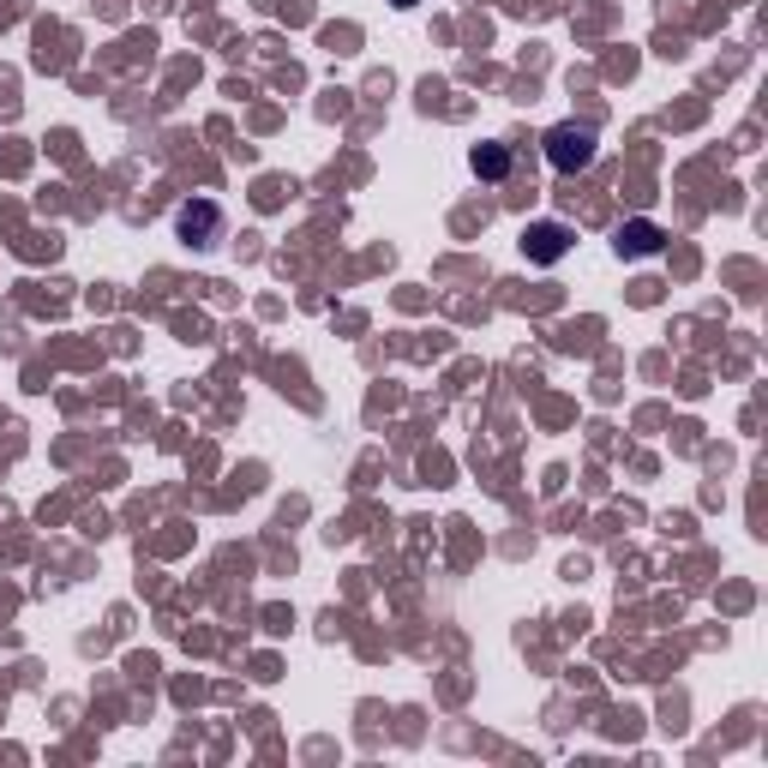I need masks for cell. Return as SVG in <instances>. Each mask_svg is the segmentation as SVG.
Returning a JSON list of instances; mask_svg holds the SVG:
<instances>
[{"label":"cell","mask_w":768,"mask_h":768,"mask_svg":"<svg viewBox=\"0 0 768 768\" xmlns=\"http://www.w3.org/2000/svg\"><path fill=\"white\" fill-rule=\"evenodd\" d=\"M546 163L559 168V175H576V168L594 163V133L588 126H559L553 139H546Z\"/></svg>","instance_id":"cell-1"},{"label":"cell","mask_w":768,"mask_h":768,"mask_svg":"<svg viewBox=\"0 0 768 768\" xmlns=\"http://www.w3.org/2000/svg\"><path fill=\"white\" fill-rule=\"evenodd\" d=\"M474 168H481L487 181H499L504 168H511V156H504V144H481V151H474Z\"/></svg>","instance_id":"cell-2"},{"label":"cell","mask_w":768,"mask_h":768,"mask_svg":"<svg viewBox=\"0 0 768 768\" xmlns=\"http://www.w3.org/2000/svg\"><path fill=\"white\" fill-rule=\"evenodd\" d=\"M523 240H534V258H559L564 253V228H553V223L534 228V235H523Z\"/></svg>","instance_id":"cell-3"},{"label":"cell","mask_w":768,"mask_h":768,"mask_svg":"<svg viewBox=\"0 0 768 768\" xmlns=\"http://www.w3.org/2000/svg\"><path fill=\"white\" fill-rule=\"evenodd\" d=\"M618 246H631V253H648V246H655V228H631V235H618Z\"/></svg>","instance_id":"cell-4"}]
</instances>
